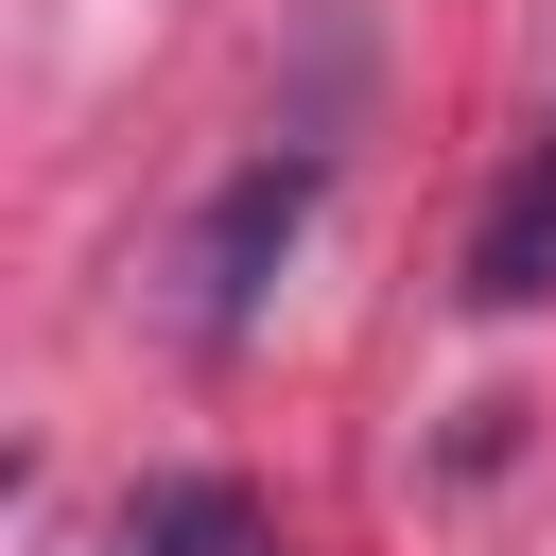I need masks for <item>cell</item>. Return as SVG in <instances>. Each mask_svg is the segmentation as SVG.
<instances>
[{
    "label": "cell",
    "mask_w": 556,
    "mask_h": 556,
    "mask_svg": "<svg viewBox=\"0 0 556 556\" xmlns=\"http://www.w3.org/2000/svg\"><path fill=\"white\" fill-rule=\"evenodd\" d=\"M104 556H278V521H261L226 469H174V486H139V504L104 521Z\"/></svg>",
    "instance_id": "cell-3"
},
{
    "label": "cell",
    "mask_w": 556,
    "mask_h": 556,
    "mask_svg": "<svg viewBox=\"0 0 556 556\" xmlns=\"http://www.w3.org/2000/svg\"><path fill=\"white\" fill-rule=\"evenodd\" d=\"M295 226H313V156H243V174L208 191V226H191V261H174V278H191V330H208V348H226V330L261 313V278L295 261Z\"/></svg>",
    "instance_id": "cell-1"
},
{
    "label": "cell",
    "mask_w": 556,
    "mask_h": 556,
    "mask_svg": "<svg viewBox=\"0 0 556 556\" xmlns=\"http://www.w3.org/2000/svg\"><path fill=\"white\" fill-rule=\"evenodd\" d=\"M539 295H556V122L521 139V174L469 226V313H539Z\"/></svg>",
    "instance_id": "cell-2"
}]
</instances>
